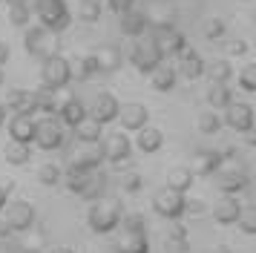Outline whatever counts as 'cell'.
I'll list each match as a JSON object with an SVG mask.
<instances>
[{
	"mask_svg": "<svg viewBox=\"0 0 256 253\" xmlns=\"http://www.w3.org/2000/svg\"><path fill=\"white\" fill-rule=\"evenodd\" d=\"M193 172H190V167H173V170L167 172V187H173V190H178V193H187L190 187H193Z\"/></svg>",
	"mask_w": 256,
	"mask_h": 253,
	"instance_id": "d6a6232c",
	"label": "cell"
},
{
	"mask_svg": "<svg viewBox=\"0 0 256 253\" xmlns=\"http://www.w3.org/2000/svg\"><path fill=\"white\" fill-rule=\"evenodd\" d=\"M121 233H147V218L141 213H130V216H121Z\"/></svg>",
	"mask_w": 256,
	"mask_h": 253,
	"instance_id": "60d3db41",
	"label": "cell"
},
{
	"mask_svg": "<svg viewBox=\"0 0 256 253\" xmlns=\"http://www.w3.org/2000/svg\"><path fill=\"white\" fill-rule=\"evenodd\" d=\"M38 182L44 184V187H58L64 182V172H60L58 164H44L40 170H38Z\"/></svg>",
	"mask_w": 256,
	"mask_h": 253,
	"instance_id": "74e56055",
	"label": "cell"
},
{
	"mask_svg": "<svg viewBox=\"0 0 256 253\" xmlns=\"http://www.w3.org/2000/svg\"><path fill=\"white\" fill-rule=\"evenodd\" d=\"M58 121L64 126H78L84 121V118H86V106H84V101L81 98H75V95H66V98H64V101L58 104Z\"/></svg>",
	"mask_w": 256,
	"mask_h": 253,
	"instance_id": "9a60e30c",
	"label": "cell"
},
{
	"mask_svg": "<svg viewBox=\"0 0 256 253\" xmlns=\"http://www.w3.org/2000/svg\"><path fill=\"white\" fill-rule=\"evenodd\" d=\"M176 58H178L176 72H178L182 78L196 80V78H202V75H204V60H202V55H198V52H193V49H182Z\"/></svg>",
	"mask_w": 256,
	"mask_h": 253,
	"instance_id": "e0dca14e",
	"label": "cell"
},
{
	"mask_svg": "<svg viewBox=\"0 0 256 253\" xmlns=\"http://www.w3.org/2000/svg\"><path fill=\"white\" fill-rule=\"evenodd\" d=\"M101 126H104V124H98L95 118H90V115H86L81 124L72 126V130H75V138H78L81 144H98V141H101V136H104V132H101Z\"/></svg>",
	"mask_w": 256,
	"mask_h": 253,
	"instance_id": "83f0119b",
	"label": "cell"
},
{
	"mask_svg": "<svg viewBox=\"0 0 256 253\" xmlns=\"http://www.w3.org/2000/svg\"><path fill=\"white\" fill-rule=\"evenodd\" d=\"M152 40L158 46L162 58H176L182 49H187V38L176 29L173 23H156L152 26Z\"/></svg>",
	"mask_w": 256,
	"mask_h": 253,
	"instance_id": "ba28073f",
	"label": "cell"
},
{
	"mask_svg": "<svg viewBox=\"0 0 256 253\" xmlns=\"http://www.w3.org/2000/svg\"><path fill=\"white\" fill-rule=\"evenodd\" d=\"M118 121H121L124 130L138 132L141 126H147L150 112H147V106H144V104H121V106H118Z\"/></svg>",
	"mask_w": 256,
	"mask_h": 253,
	"instance_id": "5bb4252c",
	"label": "cell"
},
{
	"mask_svg": "<svg viewBox=\"0 0 256 253\" xmlns=\"http://www.w3.org/2000/svg\"><path fill=\"white\" fill-rule=\"evenodd\" d=\"M176 80H178V72H176V66H170V64H158V66L150 72V84L156 92H170L176 90Z\"/></svg>",
	"mask_w": 256,
	"mask_h": 253,
	"instance_id": "cb8c5ba5",
	"label": "cell"
},
{
	"mask_svg": "<svg viewBox=\"0 0 256 253\" xmlns=\"http://www.w3.org/2000/svg\"><path fill=\"white\" fill-rule=\"evenodd\" d=\"M254 49H256V38H254Z\"/></svg>",
	"mask_w": 256,
	"mask_h": 253,
	"instance_id": "94428289",
	"label": "cell"
},
{
	"mask_svg": "<svg viewBox=\"0 0 256 253\" xmlns=\"http://www.w3.org/2000/svg\"><path fill=\"white\" fill-rule=\"evenodd\" d=\"M32 14H38L40 26H46L49 32H64L72 23V12L66 9V0H35Z\"/></svg>",
	"mask_w": 256,
	"mask_h": 253,
	"instance_id": "7a4b0ae2",
	"label": "cell"
},
{
	"mask_svg": "<svg viewBox=\"0 0 256 253\" xmlns=\"http://www.w3.org/2000/svg\"><path fill=\"white\" fill-rule=\"evenodd\" d=\"M236 224H239V230H242V233L256 236V204L242 207V213H239V218H236Z\"/></svg>",
	"mask_w": 256,
	"mask_h": 253,
	"instance_id": "f35d334b",
	"label": "cell"
},
{
	"mask_svg": "<svg viewBox=\"0 0 256 253\" xmlns=\"http://www.w3.org/2000/svg\"><path fill=\"white\" fill-rule=\"evenodd\" d=\"M12 236H14V233H12L9 228H6L3 222H0V239H12Z\"/></svg>",
	"mask_w": 256,
	"mask_h": 253,
	"instance_id": "db71d44e",
	"label": "cell"
},
{
	"mask_svg": "<svg viewBox=\"0 0 256 253\" xmlns=\"http://www.w3.org/2000/svg\"><path fill=\"white\" fill-rule=\"evenodd\" d=\"M95 60H98V72L101 75H110V72H116L118 66H121V60H124V55H121V49L112 44H104L98 46V52H92Z\"/></svg>",
	"mask_w": 256,
	"mask_h": 253,
	"instance_id": "44dd1931",
	"label": "cell"
},
{
	"mask_svg": "<svg viewBox=\"0 0 256 253\" xmlns=\"http://www.w3.org/2000/svg\"><path fill=\"white\" fill-rule=\"evenodd\" d=\"M32 144H38V147L46 150V152L60 150L66 144V130L58 121V115H44L40 121H35V141Z\"/></svg>",
	"mask_w": 256,
	"mask_h": 253,
	"instance_id": "5b68a950",
	"label": "cell"
},
{
	"mask_svg": "<svg viewBox=\"0 0 256 253\" xmlns=\"http://www.w3.org/2000/svg\"><path fill=\"white\" fill-rule=\"evenodd\" d=\"M112 253H150L147 233H121V239L112 244Z\"/></svg>",
	"mask_w": 256,
	"mask_h": 253,
	"instance_id": "7402d4cb",
	"label": "cell"
},
{
	"mask_svg": "<svg viewBox=\"0 0 256 253\" xmlns=\"http://www.w3.org/2000/svg\"><path fill=\"white\" fill-rule=\"evenodd\" d=\"M26 233H29V239H26V242H20V244H24L26 250H32V253H40L44 248H46V233H44L40 228H29Z\"/></svg>",
	"mask_w": 256,
	"mask_h": 253,
	"instance_id": "b9f144b4",
	"label": "cell"
},
{
	"mask_svg": "<svg viewBox=\"0 0 256 253\" xmlns=\"http://www.w3.org/2000/svg\"><path fill=\"white\" fill-rule=\"evenodd\" d=\"M254 178H256V170H254Z\"/></svg>",
	"mask_w": 256,
	"mask_h": 253,
	"instance_id": "be15d7a7",
	"label": "cell"
},
{
	"mask_svg": "<svg viewBox=\"0 0 256 253\" xmlns=\"http://www.w3.org/2000/svg\"><path fill=\"white\" fill-rule=\"evenodd\" d=\"M121 190H124V193H138V190H144V176H141V172H127V176H121Z\"/></svg>",
	"mask_w": 256,
	"mask_h": 253,
	"instance_id": "ee69618b",
	"label": "cell"
},
{
	"mask_svg": "<svg viewBox=\"0 0 256 253\" xmlns=\"http://www.w3.org/2000/svg\"><path fill=\"white\" fill-rule=\"evenodd\" d=\"M70 66H72V78L75 80H90V78H95V75H101V72H98V60H95V55L75 58V64H70Z\"/></svg>",
	"mask_w": 256,
	"mask_h": 253,
	"instance_id": "1f68e13d",
	"label": "cell"
},
{
	"mask_svg": "<svg viewBox=\"0 0 256 253\" xmlns=\"http://www.w3.org/2000/svg\"><path fill=\"white\" fill-rule=\"evenodd\" d=\"M118 98L116 95H110V92H101V95H95L92 106L86 110V115L90 118H95L98 124H110V121H116L118 118Z\"/></svg>",
	"mask_w": 256,
	"mask_h": 253,
	"instance_id": "7c38bea8",
	"label": "cell"
},
{
	"mask_svg": "<svg viewBox=\"0 0 256 253\" xmlns=\"http://www.w3.org/2000/svg\"><path fill=\"white\" fill-rule=\"evenodd\" d=\"M204 72H208V78L210 84H228V80L233 78V66H230V60H213L210 66H204Z\"/></svg>",
	"mask_w": 256,
	"mask_h": 253,
	"instance_id": "836d02e7",
	"label": "cell"
},
{
	"mask_svg": "<svg viewBox=\"0 0 256 253\" xmlns=\"http://www.w3.org/2000/svg\"><path fill=\"white\" fill-rule=\"evenodd\" d=\"M242 136H244V144H248V147H256V124L250 126V130H244Z\"/></svg>",
	"mask_w": 256,
	"mask_h": 253,
	"instance_id": "816d5d0a",
	"label": "cell"
},
{
	"mask_svg": "<svg viewBox=\"0 0 256 253\" xmlns=\"http://www.w3.org/2000/svg\"><path fill=\"white\" fill-rule=\"evenodd\" d=\"M130 158H132V144H130V138L121 136V132H112V136L104 141V161L121 167V164H127Z\"/></svg>",
	"mask_w": 256,
	"mask_h": 253,
	"instance_id": "8fae6325",
	"label": "cell"
},
{
	"mask_svg": "<svg viewBox=\"0 0 256 253\" xmlns=\"http://www.w3.org/2000/svg\"><path fill=\"white\" fill-rule=\"evenodd\" d=\"M106 6L116 12V14H124V12L136 9V0H106Z\"/></svg>",
	"mask_w": 256,
	"mask_h": 253,
	"instance_id": "bcb514c9",
	"label": "cell"
},
{
	"mask_svg": "<svg viewBox=\"0 0 256 253\" xmlns=\"http://www.w3.org/2000/svg\"><path fill=\"white\" fill-rule=\"evenodd\" d=\"M184 204H187V196L178 193V190H173V187H162V190L152 193V210H156L162 218L178 222V218L187 213Z\"/></svg>",
	"mask_w": 256,
	"mask_h": 253,
	"instance_id": "8992f818",
	"label": "cell"
},
{
	"mask_svg": "<svg viewBox=\"0 0 256 253\" xmlns=\"http://www.w3.org/2000/svg\"><path fill=\"white\" fill-rule=\"evenodd\" d=\"M29 20H32V6L29 3H14V6H9V23L12 26H29Z\"/></svg>",
	"mask_w": 256,
	"mask_h": 253,
	"instance_id": "ab89813d",
	"label": "cell"
},
{
	"mask_svg": "<svg viewBox=\"0 0 256 253\" xmlns=\"http://www.w3.org/2000/svg\"><path fill=\"white\" fill-rule=\"evenodd\" d=\"M130 60H132V66L138 69L141 75H150L164 58H162V52H158V46H156L152 38H138L132 44V49H130Z\"/></svg>",
	"mask_w": 256,
	"mask_h": 253,
	"instance_id": "52a82bcc",
	"label": "cell"
},
{
	"mask_svg": "<svg viewBox=\"0 0 256 253\" xmlns=\"http://www.w3.org/2000/svg\"><path fill=\"white\" fill-rule=\"evenodd\" d=\"M3 158L9 161L12 167H20V164H29L32 158V144H20V141H9L3 147Z\"/></svg>",
	"mask_w": 256,
	"mask_h": 253,
	"instance_id": "4dcf8cb0",
	"label": "cell"
},
{
	"mask_svg": "<svg viewBox=\"0 0 256 253\" xmlns=\"http://www.w3.org/2000/svg\"><path fill=\"white\" fill-rule=\"evenodd\" d=\"M9 196H12V182H0V210H3V207L9 204Z\"/></svg>",
	"mask_w": 256,
	"mask_h": 253,
	"instance_id": "c3c4849f",
	"label": "cell"
},
{
	"mask_svg": "<svg viewBox=\"0 0 256 253\" xmlns=\"http://www.w3.org/2000/svg\"><path fill=\"white\" fill-rule=\"evenodd\" d=\"M78 20H84V23L101 20V0H81L78 3Z\"/></svg>",
	"mask_w": 256,
	"mask_h": 253,
	"instance_id": "d590c367",
	"label": "cell"
},
{
	"mask_svg": "<svg viewBox=\"0 0 256 253\" xmlns=\"http://www.w3.org/2000/svg\"><path fill=\"white\" fill-rule=\"evenodd\" d=\"M184 210H190V213H204V202L202 198H190L184 204Z\"/></svg>",
	"mask_w": 256,
	"mask_h": 253,
	"instance_id": "681fc988",
	"label": "cell"
},
{
	"mask_svg": "<svg viewBox=\"0 0 256 253\" xmlns=\"http://www.w3.org/2000/svg\"><path fill=\"white\" fill-rule=\"evenodd\" d=\"M136 147L141 152H158L164 147V132L156 130V126H141L138 130V138H136Z\"/></svg>",
	"mask_w": 256,
	"mask_h": 253,
	"instance_id": "4316f807",
	"label": "cell"
},
{
	"mask_svg": "<svg viewBox=\"0 0 256 253\" xmlns=\"http://www.w3.org/2000/svg\"><path fill=\"white\" fill-rule=\"evenodd\" d=\"M0 213H3L0 222L12 233H26L29 228H35V207L29 202H9V207H3Z\"/></svg>",
	"mask_w": 256,
	"mask_h": 253,
	"instance_id": "9c48e42d",
	"label": "cell"
},
{
	"mask_svg": "<svg viewBox=\"0 0 256 253\" xmlns=\"http://www.w3.org/2000/svg\"><path fill=\"white\" fill-rule=\"evenodd\" d=\"M24 52L32 58H49V55H58L60 52V44H58V34L49 32L46 26H29L24 34Z\"/></svg>",
	"mask_w": 256,
	"mask_h": 253,
	"instance_id": "3957f363",
	"label": "cell"
},
{
	"mask_svg": "<svg viewBox=\"0 0 256 253\" xmlns=\"http://www.w3.org/2000/svg\"><path fill=\"white\" fill-rule=\"evenodd\" d=\"M239 90L244 92H256V64H244L242 69H239Z\"/></svg>",
	"mask_w": 256,
	"mask_h": 253,
	"instance_id": "7bdbcfd3",
	"label": "cell"
},
{
	"mask_svg": "<svg viewBox=\"0 0 256 253\" xmlns=\"http://www.w3.org/2000/svg\"><path fill=\"white\" fill-rule=\"evenodd\" d=\"M9 55H12V49H9V44H3V40H0V66H3L6 60H9Z\"/></svg>",
	"mask_w": 256,
	"mask_h": 253,
	"instance_id": "f5cc1de1",
	"label": "cell"
},
{
	"mask_svg": "<svg viewBox=\"0 0 256 253\" xmlns=\"http://www.w3.org/2000/svg\"><path fill=\"white\" fill-rule=\"evenodd\" d=\"M70 164L84 167V170H98V167L104 164V147H98V144H86L84 150H78V152L72 156Z\"/></svg>",
	"mask_w": 256,
	"mask_h": 253,
	"instance_id": "d4e9b609",
	"label": "cell"
},
{
	"mask_svg": "<svg viewBox=\"0 0 256 253\" xmlns=\"http://www.w3.org/2000/svg\"><path fill=\"white\" fill-rule=\"evenodd\" d=\"M254 20H256V12H254Z\"/></svg>",
	"mask_w": 256,
	"mask_h": 253,
	"instance_id": "6125c7cd",
	"label": "cell"
},
{
	"mask_svg": "<svg viewBox=\"0 0 256 253\" xmlns=\"http://www.w3.org/2000/svg\"><path fill=\"white\" fill-rule=\"evenodd\" d=\"M208 253H233V250L228 248V244H216V248H210Z\"/></svg>",
	"mask_w": 256,
	"mask_h": 253,
	"instance_id": "11a10c76",
	"label": "cell"
},
{
	"mask_svg": "<svg viewBox=\"0 0 256 253\" xmlns=\"http://www.w3.org/2000/svg\"><path fill=\"white\" fill-rule=\"evenodd\" d=\"M239 213H242V202L236 196H224L222 202L213 204V222H219V224H236Z\"/></svg>",
	"mask_w": 256,
	"mask_h": 253,
	"instance_id": "ffe728a7",
	"label": "cell"
},
{
	"mask_svg": "<svg viewBox=\"0 0 256 253\" xmlns=\"http://www.w3.org/2000/svg\"><path fill=\"white\" fill-rule=\"evenodd\" d=\"M90 172H92V170H84V167H75V164H70V167H66V176H64V184H66V190L78 196V190L84 187V182L90 178Z\"/></svg>",
	"mask_w": 256,
	"mask_h": 253,
	"instance_id": "e575fe53",
	"label": "cell"
},
{
	"mask_svg": "<svg viewBox=\"0 0 256 253\" xmlns=\"http://www.w3.org/2000/svg\"><path fill=\"white\" fill-rule=\"evenodd\" d=\"M49 253H75V250H72V248H52Z\"/></svg>",
	"mask_w": 256,
	"mask_h": 253,
	"instance_id": "6f0895ef",
	"label": "cell"
},
{
	"mask_svg": "<svg viewBox=\"0 0 256 253\" xmlns=\"http://www.w3.org/2000/svg\"><path fill=\"white\" fill-rule=\"evenodd\" d=\"M204 101L210 104V110H224L233 101V90L228 84H210L208 92H204Z\"/></svg>",
	"mask_w": 256,
	"mask_h": 253,
	"instance_id": "f1b7e54d",
	"label": "cell"
},
{
	"mask_svg": "<svg viewBox=\"0 0 256 253\" xmlns=\"http://www.w3.org/2000/svg\"><path fill=\"white\" fill-rule=\"evenodd\" d=\"M228 112H224V124L236 130V132H244V130H250L256 124V115H254V106L244 101H230L224 106Z\"/></svg>",
	"mask_w": 256,
	"mask_h": 253,
	"instance_id": "30bf717a",
	"label": "cell"
},
{
	"mask_svg": "<svg viewBox=\"0 0 256 253\" xmlns=\"http://www.w3.org/2000/svg\"><path fill=\"white\" fill-rule=\"evenodd\" d=\"M196 126H198V132L202 136H216L222 130V118H219V112H202L198 115V121H196Z\"/></svg>",
	"mask_w": 256,
	"mask_h": 253,
	"instance_id": "8d00e7d4",
	"label": "cell"
},
{
	"mask_svg": "<svg viewBox=\"0 0 256 253\" xmlns=\"http://www.w3.org/2000/svg\"><path fill=\"white\" fill-rule=\"evenodd\" d=\"M222 152L219 150H196L193 152V158H190V172L193 176H213V172H219L222 167Z\"/></svg>",
	"mask_w": 256,
	"mask_h": 253,
	"instance_id": "4fadbf2b",
	"label": "cell"
},
{
	"mask_svg": "<svg viewBox=\"0 0 256 253\" xmlns=\"http://www.w3.org/2000/svg\"><path fill=\"white\" fill-rule=\"evenodd\" d=\"M0 253H18V242H12V239H0Z\"/></svg>",
	"mask_w": 256,
	"mask_h": 253,
	"instance_id": "f907efd6",
	"label": "cell"
},
{
	"mask_svg": "<svg viewBox=\"0 0 256 253\" xmlns=\"http://www.w3.org/2000/svg\"><path fill=\"white\" fill-rule=\"evenodd\" d=\"M3 3H9V6H14V3H29V0H3Z\"/></svg>",
	"mask_w": 256,
	"mask_h": 253,
	"instance_id": "91938a15",
	"label": "cell"
},
{
	"mask_svg": "<svg viewBox=\"0 0 256 253\" xmlns=\"http://www.w3.org/2000/svg\"><path fill=\"white\" fill-rule=\"evenodd\" d=\"M121 20V34H127V38H141V34L150 29V18H147V12H138V9H130L124 14H118Z\"/></svg>",
	"mask_w": 256,
	"mask_h": 253,
	"instance_id": "ac0fdd59",
	"label": "cell"
},
{
	"mask_svg": "<svg viewBox=\"0 0 256 253\" xmlns=\"http://www.w3.org/2000/svg\"><path fill=\"white\" fill-rule=\"evenodd\" d=\"M248 52V40H230L228 44V55L230 58H242Z\"/></svg>",
	"mask_w": 256,
	"mask_h": 253,
	"instance_id": "7dc6e473",
	"label": "cell"
},
{
	"mask_svg": "<svg viewBox=\"0 0 256 253\" xmlns=\"http://www.w3.org/2000/svg\"><path fill=\"white\" fill-rule=\"evenodd\" d=\"M121 198H98L92 202L90 213H86V222H90V230L98 233V236H106L118 228L121 222Z\"/></svg>",
	"mask_w": 256,
	"mask_h": 253,
	"instance_id": "6da1fadb",
	"label": "cell"
},
{
	"mask_svg": "<svg viewBox=\"0 0 256 253\" xmlns=\"http://www.w3.org/2000/svg\"><path fill=\"white\" fill-rule=\"evenodd\" d=\"M9 136H12V141L32 144V141H35V115L14 112L12 118H9Z\"/></svg>",
	"mask_w": 256,
	"mask_h": 253,
	"instance_id": "2e32d148",
	"label": "cell"
},
{
	"mask_svg": "<svg viewBox=\"0 0 256 253\" xmlns=\"http://www.w3.org/2000/svg\"><path fill=\"white\" fill-rule=\"evenodd\" d=\"M6 84V72H3V66H0V86Z\"/></svg>",
	"mask_w": 256,
	"mask_h": 253,
	"instance_id": "680465c9",
	"label": "cell"
},
{
	"mask_svg": "<svg viewBox=\"0 0 256 253\" xmlns=\"http://www.w3.org/2000/svg\"><path fill=\"white\" fill-rule=\"evenodd\" d=\"M248 184H250L248 172H244L242 167H236V170H224V172H219V182H216V187H219V190H222L224 196H236V193H242Z\"/></svg>",
	"mask_w": 256,
	"mask_h": 253,
	"instance_id": "d6986e66",
	"label": "cell"
},
{
	"mask_svg": "<svg viewBox=\"0 0 256 253\" xmlns=\"http://www.w3.org/2000/svg\"><path fill=\"white\" fill-rule=\"evenodd\" d=\"M70 80H72V66L60 52L40 60V86L44 90H64V86H70Z\"/></svg>",
	"mask_w": 256,
	"mask_h": 253,
	"instance_id": "277c9868",
	"label": "cell"
},
{
	"mask_svg": "<svg viewBox=\"0 0 256 253\" xmlns=\"http://www.w3.org/2000/svg\"><path fill=\"white\" fill-rule=\"evenodd\" d=\"M202 32H204L208 40H219L222 34H224V20L222 18H210V20H204V29Z\"/></svg>",
	"mask_w": 256,
	"mask_h": 253,
	"instance_id": "f6af8a7d",
	"label": "cell"
},
{
	"mask_svg": "<svg viewBox=\"0 0 256 253\" xmlns=\"http://www.w3.org/2000/svg\"><path fill=\"white\" fill-rule=\"evenodd\" d=\"M104 193H106V176L101 170L90 172V178H86L84 187L78 190V196H81L84 202H98V198H104Z\"/></svg>",
	"mask_w": 256,
	"mask_h": 253,
	"instance_id": "484cf974",
	"label": "cell"
},
{
	"mask_svg": "<svg viewBox=\"0 0 256 253\" xmlns=\"http://www.w3.org/2000/svg\"><path fill=\"white\" fill-rule=\"evenodd\" d=\"M9 112H29V115H38L35 110V92L29 90H12L6 95V104H3Z\"/></svg>",
	"mask_w": 256,
	"mask_h": 253,
	"instance_id": "603a6c76",
	"label": "cell"
},
{
	"mask_svg": "<svg viewBox=\"0 0 256 253\" xmlns=\"http://www.w3.org/2000/svg\"><path fill=\"white\" fill-rule=\"evenodd\" d=\"M164 244H167V250H173V253H187L190 250V233H187L184 224H173V228L167 230Z\"/></svg>",
	"mask_w": 256,
	"mask_h": 253,
	"instance_id": "f546056e",
	"label": "cell"
},
{
	"mask_svg": "<svg viewBox=\"0 0 256 253\" xmlns=\"http://www.w3.org/2000/svg\"><path fill=\"white\" fill-rule=\"evenodd\" d=\"M6 115H9V110H6V106H3V104H0V126L6 124Z\"/></svg>",
	"mask_w": 256,
	"mask_h": 253,
	"instance_id": "9f6ffc18",
	"label": "cell"
},
{
	"mask_svg": "<svg viewBox=\"0 0 256 253\" xmlns=\"http://www.w3.org/2000/svg\"><path fill=\"white\" fill-rule=\"evenodd\" d=\"M0 3H3V0H0Z\"/></svg>",
	"mask_w": 256,
	"mask_h": 253,
	"instance_id": "e7e4bbea",
	"label": "cell"
}]
</instances>
